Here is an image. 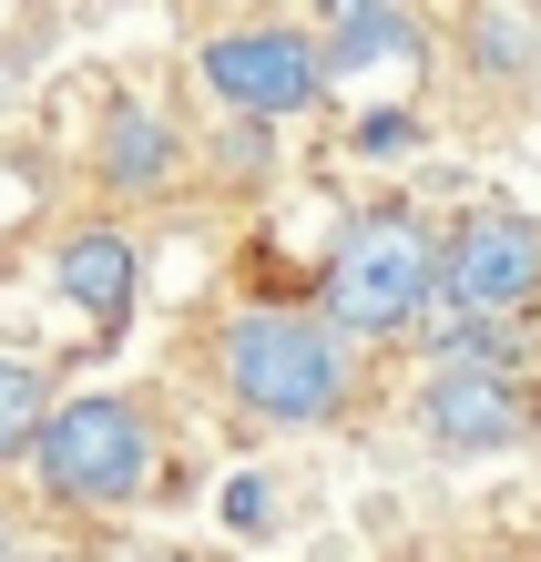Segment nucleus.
I'll use <instances>...</instances> for the list:
<instances>
[{
    "label": "nucleus",
    "instance_id": "obj_1",
    "mask_svg": "<svg viewBox=\"0 0 541 562\" xmlns=\"http://www.w3.org/2000/svg\"><path fill=\"white\" fill-rule=\"evenodd\" d=\"M31 481L52 491L61 512L113 521L133 502L164 491V429L133 389H82V400H52V419L31 429Z\"/></svg>",
    "mask_w": 541,
    "mask_h": 562
},
{
    "label": "nucleus",
    "instance_id": "obj_2",
    "mask_svg": "<svg viewBox=\"0 0 541 562\" xmlns=\"http://www.w3.org/2000/svg\"><path fill=\"white\" fill-rule=\"evenodd\" d=\"M215 379L266 429H327L348 409V338H327L307 307H235L215 327Z\"/></svg>",
    "mask_w": 541,
    "mask_h": 562
},
{
    "label": "nucleus",
    "instance_id": "obj_3",
    "mask_svg": "<svg viewBox=\"0 0 541 562\" xmlns=\"http://www.w3.org/2000/svg\"><path fill=\"white\" fill-rule=\"evenodd\" d=\"M429 286H439V236L409 205H379V215H358L348 236L327 246L317 327L327 338H398V327L429 317Z\"/></svg>",
    "mask_w": 541,
    "mask_h": 562
},
{
    "label": "nucleus",
    "instance_id": "obj_4",
    "mask_svg": "<svg viewBox=\"0 0 541 562\" xmlns=\"http://www.w3.org/2000/svg\"><path fill=\"white\" fill-rule=\"evenodd\" d=\"M531 296H541V225H531V215H511V205L460 215V236L439 246V286H429V307H439V317L511 327Z\"/></svg>",
    "mask_w": 541,
    "mask_h": 562
},
{
    "label": "nucleus",
    "instance_id": "obj_5",
    "mask_svg": "<svg viewBox=\"0 0 541 562\" xmlns=\"http://www.w3.org/2000/svg\"><path fill=\"white\" fill-rule=\"evenodd\" d=\"M205 82H215V103L235 123H286V113H307L327 72H317V31H296V21H235L215 31L205 52Z\"/></svg>",
    "mask_w": 541,
    "mask_h": 562
},
{
    "label": "nucleus",
    "instance_id": "obj_6",
    "mask_svg": "<svg viewBox=\"0 0 541 562\" xmlns=\"http://www.w3.org/2000/svg\"><path fill=\"white\" fill-rule=\"evenodd\" d=\"M52 296L72 307L92 338H113V327L133 317V296H144V256H133V236L123 225H72V236L52 246Z\"/></svg>",
    "mask_w": 541,
    "mask_h": 562
},
{
    "label": "nucleus",
    "instance_id": "obj_7",
    "mask_svg": "<svg viewBox=\"0 0 541 562\" xmlns=\"http://www.w3.org/2000/svg\"><path fill=\"white\" fill-rule=\"evenodd\" d=\"M419 429L439 450H460V460H481V450H511L521 429H531V400L500 369H429L419 389Z\"/></svg>",
    "mask_w": 541,
    "mask_h": 562
},
{
    "label": "nucleus",
    "instance_id": "obj_8",
    "mask_svg": "<svg viewBox=\"0 0 541 562\" xmlns=\"http://www.w3.org/2000/svg\"><path fill=\"white\" fill-rule=\"evenodd\" d=\"M174 123H164L154 103H113L103 113V134H92V184H113V194H154V184H174Z\"/></svg>",
    "mask_w": 541,
    "mask_h": 562
},
{
    "label": "nucleus",
    "instance_id": "obj_9",
    "mask_svg": "<svg viewBox=\"0 0 541 562\" xmlns=\"http://www.w3.org/2000/svg\"><path fill=\"white\" fill-rule=\"evenodd\" d=\"M379 61H419V21L379 11V0H348L317 31V72H379Z\"/></svg>",
    "mask_w": 541,
    "mask_h": 562
},
{
    "label": "nucleus",
    "instance_id": "obj_10",
    "mask_svg": "<svg viewBox=\"0 0 541 562\" xmlns=\"http://www.w3.org/2000/svg\"><path fill=\"white\" fill-rule=\"evenodd\" d=\"M52 419V379H42V358H21V348H0V471L11 460H31V429Z\"/></svg>",
    "mask_w": 541,
    "mask_h": 562
},
{
    "label": "nucleus",
    "instance_id": "obj_11",
    "mask_svg": "<svg viewBox=\"0 0 541 562\" xmlns=\"http://www.w3.org/2000/svg\"><path fill=\"white\" fill-rule=\"evenodd\" d=\"M470 42H481V61H491V72H521V42H531V21H511V11H481V21H470Z\"/></svg>",
    "mask_w": 541,
    "mask_h": 562
},
{
    "label": "nucleus",
    "instance_id": "obj_12",
    "mask_svg": "<svg viewBox=\"0 0 541 562\" xmlns=\"http://www.w3.org/2000/svg\"><path fill=\"white\" fill-rule=\"evenodd\" d=\"M409 144H419L409 113H368V123H358V154H409Z\"/></svg>",
    "mask_w": 541,
    "mask_h": 562
},
{
    "label": "nucleus",
    "instance_id": "obj_13",
    "mask_svg": "<svg viewBox=\"0 0 541 562\" xmlns=\"http://www.w3.org/2000/svg\"><path fill=\"white\" fill-rule=\"evenodd\" d=\"M0 562H92V552H72V542H11Z\"/></svg>",
    "mask_w": 541,
    "mask_h": 562
},
{
    "label": "nucleus",
    "instance_id": "obj_14",
    "mask_svg": "<svg viewBox=\"0 0 541 562\" xmlns=\"http://www.w3.org/2000/svg\"><path fill=\"white\" fill-rule=\"evenodd\" d=\"M92 562H194V552H92Z\"/></svg>",
    "mask_w": 541,
    "mask_h": 562
},
{
    "label": "nucleus",
    "instance_id": "obj_15",
    "mask_svg": "<svg viewBox=\"0 0 541 562\" xmlns=\"http://www.w3.org/2000/svg\"><path fill=\"white\" fill-rule=\"evenodd\" d=\"M0 552H11V532H0Z\"/></svg>",
    "mask_w": 541,
    "mask_h": 562
}]
</instances>
